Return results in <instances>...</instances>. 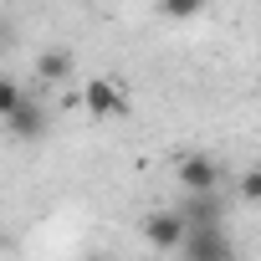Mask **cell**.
<instances>
[{"label":"cell","mask_w":261,"mask_h":261,"mask_svg":"<svg viewBox=\"0 0 261 261\" xmlns=\"http://www.w3.org/2000/svg\"><path fill=\"white\" fill-rule=\"evenodd\" d=\"M179 256L185 261H241V251H236V241L220 220L215 225H190L185 241H179Z\"/></svg>","instance_id":"6da1fadb"},{"label":"cell","mask_w":261,"mask_h":261,"mask_svg":"<svg viewBox=\"0 0 261 261\" xmlns=\"http://www.w3.org/2000/svg\"><path fill=\"white\" fill-rule=\"evenodd\" d=\"M67 72H72V51H41L36 57V77L41 82H62Z\"/></svg>","instance_id":"8992f818"},{"label":"cell","mask_w":261,"mask_h":261,"mask_svg":"<svg viewBox=\"0 0 261 261\" xmlns=\"http://www.w3.org/2000/svg\"><path fill=\"white\" fill-rule=\"evenodd\" d=\"M210 6V0H159V16L164 21H190V16H200Z\"/></svg>","instance_id":"52a82bcc"},{"label":"cell","mask_w":261,"mask_h":261,"mask_svg":"<svg viewBox=\"0 0 261 261\" xmlns=\"http://www.w3.org/2000/svg\"><path fill=\"white\" fill-rule=\"evenodd\" d=\"M139 230H144V241H149L154 251H179V241H185V230H190V225H185V215H179V210H149Z\"/></svg>","instance_id":"3957f363"},{"label":"cell","mask_w":261,"mask_h":261,"mask_svg":"<svg viewBox=\"0 0 261 261\" xmlns=\"http://www.w3.org/2000/svg\"><path fill=\"white\" fill-rule=\"evenodd\" d=\"M236 195H241V200L251 205V200L261 195V174H256V169H246V174H241V190H236Z\"/></svg>","instance_id":"9c48e42d"},{"label":"cell","mask_w":261,"mask_h":261,"mask_svg":"<svg viewBox=\"0 0 261 261\" xmlns=\"http://www.w3.org/2000/svg\"><path fill=\"white\" fill-rule=\"evenodd\" d=\"M6 128H11V139H21V144H36V139L46 134V108H41L36 97H21V108L6 118Z\"/></svg>","instance_id":"5b68a950"},{"label":"cell","mask_w":261,"mask_h":261,"mask_svg":"<svg viewBox=\"0 0 261 261\" xmlns=\"http://www.w3.org/2000/svg\"><path fill=\"white\" fill-rule=\"evenodd\" d=\"M174 174H179V190H190V195H220V185H225V164L220 159H210V154H185L179 164H174Z\"/></svg>","instance_id":"7a4b0ae2"},{"label":"cell","mask_w":261,"mask_h":261,"mask_svg":"<svg viewBox=\"0 0 261 261\" xmlns=\"http://www.w3.org/2000/svg\"><path fill=\"white\" fill-rule=\"evenodd\" d=\"M0 41H6V31H0Z\"/></svg>","instance_id":"30bf717a"},{"label":"cell","mask_w":261,"mask_h":261,"mask_svg":"<svg viewBox=\"0 0 261 261\" xmlns=\"http://www.w3.org/2000/svg\"><path fill=\"white\" fill-rule=\"evenodd\" d=\"M87 113H92V118H123V113H128V92H123L113 77H92V82H87Z\"/></svg>","instance_id":"277c9868"},{"label":"cell","mask_w":261,"mask_h":261,"mask_svg":"<svg viewBox=\"0 0 261 261\" xmlns=\"http://www.w3.org/2000/svg\"><path fill=\"white\" fill-rule=\"evenodd\" d=\"M21 97H26V87H21L16 77H0V123H6V118L21 108Z\"/></svg>","instance_id":"ba28073f"}]
</instances>
